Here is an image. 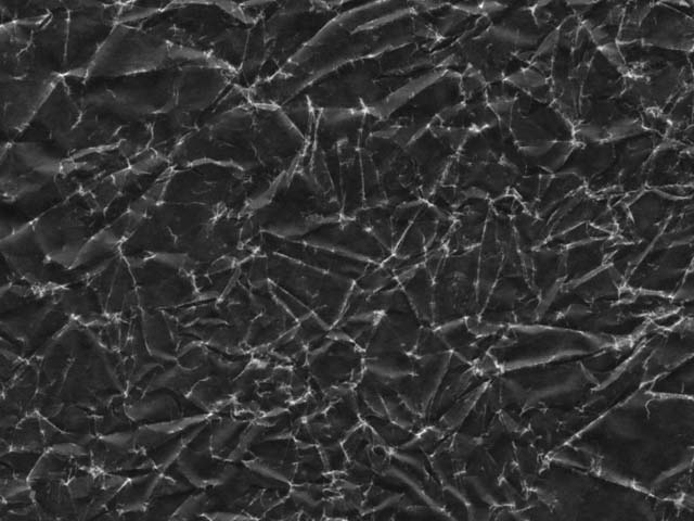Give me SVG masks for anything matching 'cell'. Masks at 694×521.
<instances>
[{
    "instance_id": "obj_1",
    "label": "cell",
    "mask_w": 694,
    "mask_h": 521,
    "mask_svg": "<svg viewBox=\"0 0 694 521\" xmlns=\"http://www.w3.org/2000/svg\"><path fill=\"white\" fill-rule=\"evenodd\" d=\"M166 59V42L156 34L115 25L86 74L89 78H124L162 69Z\"/></svg>"
},
{
    "instance_id": "obj_2",
    "label": "cell",
    "mask_w": 694,
    "mask_h": 521,
    "mask_svg": "<svg viewBox=\"0 0 694 521\" xmlns=\"http://www.w3.org/2000/svg\"><path fill=\"white\" fill-rule=\"evenodd\" d=\"M479 247L447 254L434 277L433 326L441 327L478 310Z\"/></svg>"
},
{
    "instance_id": "obj_3",
    "label": "cell",
    "mask_w": 694,
    "mask_h": 521,
    "mask_svg": "<svg viewBox=\"0 0 694 521\" xmlns=\"http://www.w3.org/2000/svg\"><path fill=\"white\" fill-rule=\"evenodd\" d=\"M111 8H80L68 15L66 69L88 71L114 28Z\"/></svg>"
},
{
    "instance_id": "obj_4",
    "label": "cell",
    "mask_w": 694,
    "mask_h": 521,
    "mask_svg": "<svg viewBox=\"0 0 694 521\" xmlns=\"http://www.w3.org/2000/svg\"><path fill=\"white\" fill-rule=\"evenodd\" d=\"M57 82L42 76L1 77L3 128L18 131L30 124Z\"/></svg>"
},
{
    "instance_id": "obj_5",
    "label": "cell",
    "mask_w": 694,
    "mask_h": 521,
    "mask_svg": "<svg viewBox=\"0 0 694 521\" xmlns=\"http://www.w3.org/2000/svg\"><path fill=\"white\" fill-rule=\"evenodd\" d=\"M172 78L160 69L124 77L111 92L133 116L165 110L174 99Z\"/></svg>"
},
{
    "instance_id": "obj_6",
    "label": "cell",
    "mask_w": 694,
    "mask_h": 521,
    "mask_svg": "<svg viewBox=\"0 0 694 521\" xmlns=\"http://www.w3.org/2000/svg\"><path fill=\"white\" fill-rule=\"evenodd\" d=\"M639 40L643 46H656L691 53L693 20L664 3H652L640 24Z\"/></svg>"
},
{
    "instance_id": "obj_7",
    "label": "cell",
    "mask_w": 694,
    "mask_h": 521,
    "mask_svg": "<svg viewBox=\"0 0 694 521\" xmlns=\"http://www.w3.org/2000/svg\"><path fill=\"white\" fill-rule=\"evenodd\" d=\"M80 111L65 88L57 82L33 122L43 124L52 134L66 135L80 119Z\"/></svg>"
},
{
    "instance_id": "obj_8",
    "label": "cell",
    "mask_w": 694,
    "mask_h": 521,
    "mask_svg": "<svg viewBox=\"0 0 694 521\" xmlns=\"http://www.w3.org/2000/svg\"><path fill=\"white\" fill-rule=\"evenodd\" d=\"M400 283L403 285L408 301L423 326H433V291L434 278L424 263L412 270L401 275Z\"/></svg>"
}]
</instances>
